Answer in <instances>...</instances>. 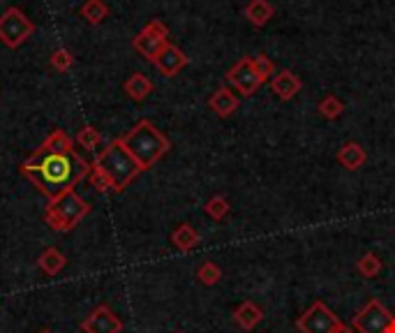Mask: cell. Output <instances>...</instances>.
I'll list each match as a JSON object with an SVG mask.
<instances>
[{
    "instance_id": "obj_23",
    "label": "cell",
    "mask_w": 395,
    "mask_h": 333,
    "mask_svg": "<svg viewBox=\"0 0 395 333\" xmlns=\"http://www.w3.org/2000/svg\"><path fill=\"white\" fill-rule=\"evenodd\" d=\"M229 208H232V204H229V199L224 197V194H215V197H210L206 201V206H204L206 216H210L213 220H222L229 213Z\"/></svg>"
},
{
    "instance_id": "obj_2",
    "label": "cell",
    "mask_w": 395,
    "mask_h": 333,
    "mask_svg": "<svg viewBox=\"0 0 395 333\" xmlns=\"http://www.w3.org/2000/svg\"><path fill=\"white\" fill-rule=\"evenodd\" d=\"M121 142L127 148V153L136 160V164L141 166V171L155 166V162H160L171 148L169 139L151 120H139L132 130H127V134L121 137Z\"/></svg>"
},
{
    "instance_id": "obj_10",
    "label": "cell",
    "mask_w": 395,
    "mask_h": 333,
    "mask_svg": "<svg viewBox=\"0 0 395 333\" xmlns=\"http://www.w3.org/2000/svg\"><path fill=\"white\" fill-rule=\"evenodd\" d=\"M81 331L84 333H121L123 322L109 305H97V308L81 322Z\"/></svg>"
},
{
    "instance_id": "obj_13",
    "label": "cell",
    "mask_w": 395,
    "mask_h": 333,
    "mask_svg": "<svg viewBox=\"0 0 395 333\" xmlns=\"http://www.w3.org/2000/svg\"><path fill=\"white\" fill-rule=\"evenodd\" d=\"M70 151H75V148H72V139L67 137V132L53 130V132L40 144V148H35L33 155H63Z\"/></svg>"
},
{
    "instance_id": "obj_3",
    "label": "cell",
    "mask_w": 395,
    "mask_h": 333,
    "mask_svg": "<svg viewBox=\"0 0 395 333\" xmlns=\"http://www.w3.org/2000/svg\"><path fill=\"white\" fill-rule=\"evenodd\" d=\"M93 164L107 174L114 192H123L127 185L141 174V166L136 164V160L130 153H127V148L123 146L121 139H114V142L97 155V160Z\"/></svg>"
},
{
    "instance_id": "obj_14",
    "label": "cell",
    "mask_w": 395,
    "mask_h": 333,
    "mask_svg": "<svg viewBox=\"0 0 395 333\" xmlns=\"http://www.w3.org/2000/svg\"><path fill=\"white\" fill-rule=\"evenodd\" d=\"M238 105H241V102H238V97L232 92V88H227V86L217 88L208 100V107L213 109L220 118H229L238 109Z\"/></svg>"
},
{
    "instance_id": "obj_24",
    "label": "cell",
    "mask_w": 395,
    "mask_h": 333,
    "mask_svg": "<svg viewBox=\"0 0 395 333\" xmlns=\"http://www.w3.org/2000/svg\"><path fill=\"white\" fill-rule=\"evenodd\" d=\"M197 278H199L201 285L213 287V285L220 282V278H222V268H220L215 262H204L197 268Z\"/></svg>"
},
{
    "instance_id": "obj_15",
    "label": "cell",
    "mask_w": 395,
    "mask_h": 333,
    "mask_svg": "<svg viewBox=\"0 0 395 333\" xmlns=\"http://www.w3.org/2000/svg\"><path fill=\"white\" fill-rule=\"evenodd\" d=\"M365 160H367L365 148H363L361 144H356V142H347V144L337 151V162L342 164L347 171L361 169V166L365 164Z\"/></svg>"
},
{
    "instance_id": "obj_25",
    "label": "cell",
    "mask_w": 395,
    "mask_h": 333,
    "mask_svg": "<svg viewBox=\"0 0 395 333\" xmlns=\"http://www.w3.org/2000/svg\"><path fill=\"white\" fill-rule=\"evenodd\" d=\"M342 111H345V105H342V100L335 97V95H326L324 100L319 102V114L328 118V120H335L342 116Z\"/></svg>"
},
{
    "instance_id": "obj_21",
    "label": "cell",
    "mask_w": 395,
    "mask_h": 333,
    "mask_svg": "<svg viewBox=\"0 0 395 333\" xmlns=\"http://www.w3.org/2000/svg\"><path fill=\"white\" fill-rule=\"evenodd\" d=\"M79 14L90 26H97V23H102L104 18L109 16V7H107L104 0H86V3L81 5Z\"/></svg>"
},
{
    "instance_id": "obj_30",
    "label": "cell",
    "mask_w": 395,
    "mask_h": 333,
    "mask_svg": "<svg viewBox=\"0 0 395 333\" xmlns=\"http://www.w3.org/2000/svg\"><path fill=\"white\" fill-rule=\"evenodd\" d=\"M333 333H356V331H354V329H349V327H345V324H340V327H337Z\"/></svg>"
},
{
    "instance_id": "obj_20",
    "label": "cell",
    "mask_w": 395,
    "mask_h": 333,
    "mask_svg": "<svg viewBox=\"0 0 395 333\" xmlns=\"http://www.w3.org/2000/svg\"><path fill=\"white\" fill-rule=\"evenodd\" d=\"M38 264H40V268L47 275H58L63 268H65V264H67V259H65V255L60 253L58 248H47L44 250V253L40 255V259H38Z\"/></svg>"
},
{
    "instance_id": "obj_29",
    "label": "cell",
    "mask_w": 395,
    "mask_h": 333,
    "mask_svg": "<svg viewBox=\"0 0 395 333\" xmlns=\"http://www.w3.org/2000/svg\"><path fill=\"white\" fill-rule=\"evenodd\" d=\"M88 179H90V185H93V188L97 190V192H109L112 190V183H109V179H107V174L99 169V166H90V174H88Z\"/></svg>"
},
{
    "instance_id": "obj_4",
    "label": "cell",
    "mask_w": 395,
    "mask_h": 333,
    "mask_svg": "<svg viewBox=\"0 0 395 333\" xmlns=\"http://www.w3.org/2000/svg\"><path fill=\"white\" fill-rule=\"evenodd\" d=\"M90 213V204H86L75 190L58 194L56 199H49V206L44 211V220L53 231H72L81 220Z\"/></svg>"
},
{
    "instance_id": "obj_31",
    "label": "cell",
    "mask_w": 395,
    "mask_h": 333,
    "mask_svg": "<svg viewBox=\"0 0 395 333\" xmlns=\"http://www.w3.org/2000/svg\"><path fill=\"white\" fill-rule=\"evenodd\" d=\"M389 333H395V319L391 322V327H389Z\"/></svg>"
},
{
    "instance_id": "obj_12",
    "label": "cell",
    "mask_w": 395,
    "mask_h": 333,
    "mask_svg": "<svg viewBox=\"0 0 395 333\" xmlns=\"http://www.w3.org/2000/svg\"><path fill=\"white\" fill-rule=\"evenodd\" d=\"M271 88H273V92H275V95H278L280 100L289 102V100H293V97L298 95V90L303 88V81H301L291 70H282V72H278V74L273 77Z\"/></svg>"
},
{
    "instance_id": "obj_5",
    "label": "cell",
    "mask_w": 395,
    "mask_h": 333,
    "mask_svg": "<svg viewBox=\"0 0 395 333\" xmlns=\"http://www.w3.org/2000/svg\"><path fill=\"white\" fill-rule=\"evenodd\" d=\"M33 33H35V23L19 7H10L0 14V42L10 46V49L26 44Z\"/></svg>"
},
{
    "instance_id": "obj_16",
    "label": "cell",
    "mask_w": 395,
    "mask_h": 333,
    "mask_svg": "<svg viewBox=\"0 0 395 333\" xmlns=\"http://www.w3.org/2000/svg\"><path fill=\"white\" fill-rule=\"evenodd\" d=\"M261 319H264V310H261L254 301H243V303L234 310V322H236L241 329H245V331H252Z\"/></svg>"
},
{
    "instance_id": "obj_11",
    "label": "cell",
    "mask_w": 395,
    "mask_h": 333,
    "mask_svg": "<svg viewBox=\"0 0 395 333\" xmlns=\"http://www.w3.org/2000/svg\"><path fill=\"white\" fill-rule=\"evenodd\" d=\"M153 65L160 70V74H164V77H176V74L188 65V56L183 53L178 46L167 44L158 58L153 60Z\"/></svg>"
},
{
    "instance_id": "obj_18",
    "label": "cell",
    "mask_w": 395,
    "mask_h": 333,
    "mask_svg": "<svg viewBox=\"0 0 395 333\" xmlns=\"http://www.w3.org/2000/svg\"><path fill=\"white\" fill-rule=\"evenodd\" d=\"M273 14H275V7L269 3V0H250V5L245 7L247 21L256 28H264L273 18Z\"/></svg>"
},
{
    "instance_id": "obj_27",
    "label": "cell",
    "mask_w": 395,
    "mask_h": 333,
    "mask_svg": "<svg viewBox=\"0 0 395 333\" xmlns=\"http://www.w3.org/2000/svg\"><path fill=\"white\" fill-rule=\"evenodd\" d=\"M49 65L56 72H67L72 65H75V56H72L67 49H58V51H53L51 53V58H49Z\"/></svg>"
},
{
    "instance_id": "obj_19",
    "label": "cell",
    "mask_w": 395,
    "mask_h": 333,
    "mask_svg": "<svg viewBox=\"0 0 395 333\" xmlns=\"http://www.w3.org/2000/svg\"><path fill=\"white\" fill-rule=\"evenodd\" d=\"M171 243L176 245L180 253H190V250L199 243L197 229L192 225H188V222H183V225H178L176 229L171 231Z\"/></svg>"
},
{
    "instance_id": "obj_32",
    "label": "cell",
    "mask_w": 395,
    "mask_h": 333,
    "mask_svg": "<svg viewBox=\"0 0 395 333\" xmlns=\"http://www.w3.org/2000/svg\"><path fill=\"white\" fill-rule=\"evenodd\" d=\"M40 333H51V331H40Z\"/></svg>"
},
{
    "instance_id": "obj_17",
    "label": "cell",
    "mask_w": 395,
    "mask_h": 333,
    "mask_svg": "<svg viewBox=\"0 0 395 333\" xmlns=\"http://www.w3.org/2000/svg\"><path fill=\"white\" fill-rule=\"evenodd\" d=\"M123 90L130 95L134 102H144L153 92V81L146 77L144 72H134L130 79L123 83Z\"/></svg>"
},
{
    "instance_id": "obj_28",
    "label": "cell",
    "mask_w": 395,
    "mask_h": 333,
    "mask_svg": "<svg viewBox=\"0 0 395 333\" xmlns=\"http://www.w3.org/2000/svg\"><path fill=\"white\" fill-rule=\"evenodd\" d=\"M252 65H254L256 74L261 77V81L275 77V63H273L266 53H256L254 58H252Z\"/></svg>"
},
{
    "instance_id": "obj_6",
    "label": "cell",
    "mask_w": 395,
    "mask_h": 333,
    "mask_svg": "<svg viewBox=\"0 0 395 333\" xmlns=\"http://www.w3.org/2000/svg\"><path fill=\"white\" fill-rule=\"evenodd\" d=\"M393 319H395V314L386 308L382 301L372 299L354 314L352 329L356 333H389Z\"/></svg>"
},
{
    "instance_id": "obj_33",
    "label": "cell",
    "mask_w": 395,
    "mask_h": 333,
    "mask_svg": "<svg viewBox=\"0 0 395 333\" xmlns=\"http://www.w3.org/2000/svg\"><path fill=\"white\" fill-rule=\"evenodd\" d=\"M173 333H183V331H173Z\"/></svg>"
},
{
    "instance_id": "obj_7",
    "label": "cell",
    "mask_w": 395,
    "mask_h": 333,
    "mask_svg": "<svg viewBox=\"0 0 395 333\" xmlns=\"http://www.w3.org/2000/svg\"><path fill=\"white\" fill-rule=\"evenodd\" d=\"M167 44H169V28L164 26L160 18H153V21L146 23L139 31V35L132 40L134 51L139 56H144V58L151 60V63L158 58Z\"/></svg>"
},
{
    "instance_id": "obj_26",
    "label": "cell",
    "mask_w": 395,
    "mask_h": 333,
    "mask_svg": "<svg viewBox=\"0 0 395 333\" xmlns=\"http://www.w3.org/2000/svg\"><path fill=\"white\" fill-rule=\"evenodd\" d=\"M99 142H102V134H99V130H95L93 125H86V127L79 130L77 144L81 148H86V151H95V148L99 146Z\"/></svg>"
},
{
    "instance_id": "obj_8",
    "label": "cell",
    "mask_w": 395,
    "mask_h": 333,
    "mask_svg": "<svg viewBox=\"0 0 395 333\" xmlns=\"http://www.w3.org/2000/svg\"><path fill=\"white\" fill-rule=\"evenodd\" d=\"M340 317L326 303L315 301L310 308L296 319V329L301 333H333L340 327Z\"/></svg>"
},
{
    "instance_id": "obj_22",
    "label": "cell",
    "mask_w": 395,
    "mask_h": 333,
    "mask_svg": "<svg viewBox=\"0 0 395 333\" xmlns=\"http://www.w3.org/2000/svg\"><path fill=\"white\" fill-rule=\"evenodd\" d=\"M358 273H361L363 278H377L382 273V268H384V264H382V259L377 257L374 253H365L361 259H358Z\"/></svg>"
},
{
    "instance_id": "obj_9",
    "label": "cell",
    "mask_w": 395,
    "mask_h": 333,
    "mask_svg": "<svg viewBox=\"0 0 395 333\" xmlns=\"http://www.w3.org/2000/svg\"><path fill=\"white\" fill-rule=\"evenodd\" d=\"M227 81L229 86H234L241 95L250 97L256 92V88L261 86V77L256 74L254 65H252V58H241L232 70L227 72Z\"/></svg>"
},
{
    "instance_id": "obj_1",
    "label": "cell",
    "mask_w": 395,
    "mask_h": 333,
    "mask_svg": "<svg viewBox=\"0 0 395 333\" xmlns=\"http://www.w3.org/2000/svg\"><path fill=\"white\" fill-rule=\"evenodd\" d=\"M21 174L42 194L56 199L58 194L75 190L81 181L88 179L90 164L77 151L63 155H31L21 164Z\"/></svg>"
}]
</instances>
